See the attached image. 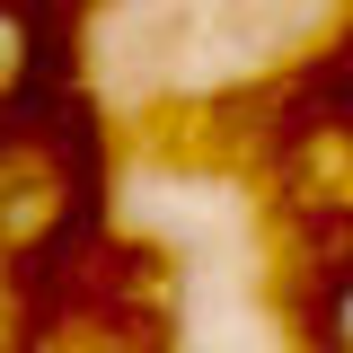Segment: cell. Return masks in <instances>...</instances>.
<instances>
[{"label":"cell","mask_w":353,"mask_h":353,"mask_svg":"<svg viewBox=\"0 0 353 353\" xmlns=\"http://www.w3.org/2000/svg\"><path fill=\"white\" fill-rule=\"evenodd\" d=\"M327 336H336V353H353V283L336 292V309H327Z\"/></svg>","instance_id":"cell-1"}]
</instances>
